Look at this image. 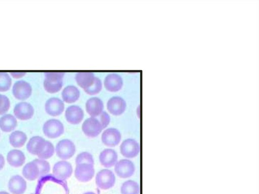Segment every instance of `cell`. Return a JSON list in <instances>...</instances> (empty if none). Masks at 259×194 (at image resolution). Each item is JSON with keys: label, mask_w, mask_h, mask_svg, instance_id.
<instances>
[{"label": "cell", "mask_w": 259, "mask_h": 194, "mask_svg": "<svg viewBox=\"0 0 259 194\" xmlns=\"http://www.w3.org/2000/svg\"><path fill=\"white\" fill-rule=\"evenodd\" d=\"M44 75L43 85L48 93L55 94L61 90L63 85L64 73L49 72L45 73Z\"/></svg>", "instance_id": "cell-1"}, {"label": "cell", "mask_w": 259, "mask_h": 194, "mask_svg": "<svg viewBox=\"0 0 259 194\" xmlns=\"http://www.w3.org/2000/svg\"><path fill=\"white\" fill-rule=\"evenodd\" d=\"M43 131L47 137L50 138H56L63 134L64 128L60 120L51 119L44 123Z\"/></svg>", "instance_id": "cell-2"}, {"label": "cell", "mask_w": 259, "mask_h": 194, "mask_svg": "<svg viewBox=\"0 0 259 194\" xmlns=\"http://www.w3.org/2000/svg\"><path fill=\"white\" fill-rule=\"evenodd\" d=\"M116 176L114 173L108 170H102L96 176V184L100 189L106 190L113 187L116 183Z\"/></svg>", "instance_id": "cell-3"}, {"label": "cell", "mask_w": 259, "mask_h": 194, "mask_svg": "<svg viewBox=\"0 0 259 194\" xmlns=\"http://www.w3.org/2000/svg\"><path fill=\"white\" fill-rule=\"evenodd\" d=\"M76 151L74 143L71 140L64 139L60 141L56 146L57 156L62 160L71 158Z\"/></svg>", "instance_id": "cell-4"}, {"label": "cell", "mask_w": 259, "mask_h": 194, "mask_svg": "<svg viewBox=\"0 0 259 194\" xmlns=\"http://www.w3.org/2000/svg\"><path fill=\"white\" fill-rule=\"evenodd\" d=\"M81 129L86 136L93 138L98 136L103 128L98 118L91 117L85 120Z\"/></svg>", "instance_id": "cell-5"}, {"label": "cell", "mask_w": 259, "mask_h": 194, "mask_svg": "<svg viewBox=\"0 0 259 194\" xmlns=\"http://www.w3.org/2000/svg\"><path fill=\"white\" fill-rule=\"evenodd\" d=\"M12 93L16 99L24 101L30 98L32 88L29 82L23 80H19L13 85Z\"/></svg>", "instance_id": "cell-6"}, {"label": "cell", "mask_w": 259, "mask_h": 194, "mask_svg": "<svg viewBox=\"0 0 259 194\" xmlns=\"http://www.w3.org/2000/svg\"><path fill=\"white\" fill-rule=\"evenodd\" d=\"M95 175L94 165L83 163L76 165L75 175L79 181L87 183L91 181Z\"/></svg>", "instance_id": "cell-7"}, {"label": "cell", "mask_w": 259, "mask_h": 194, "mask_svg": "<svg viewBox=\"0 0 259 194\" xmlns=\"http://www.w3.org/2000/svg\"><path fill=\"white\" fill-rule=\"evenodd\" d=\"M140 151L139 144L132 138L125 140L120 146V154L127 158H133L138 156Z\"/></svg>", "instance_id": "cell-8"}, {"label": "cell", "mask_w": 259, "mask_h": 194, "mask_svg": "<svg viewBox=\"0 0 259 194\" xmlns=\"http://www.w3.org/2000/svg\"><path fill=\"white\" fill-rule=\"evenodd\" d=\"M73 172L72 164L63 160L56 163L53 168L54 176L60 181H65L69 178L72 175Z\"/></svg>", "instance_id": "cell-9"}, {"label": "cell", "mask_w": 259, "mask_h": 194, "mask_svg": "<svg viewBox=\"0 0 259 194\" xmlns=\"http://www.w3.org/2000/svg\"><path fill=\"white\" fill-rule=\"evenodd\" d=\"M115 171L117 175L121 178L131 177L135 171L134 163L128 159H121L115 165Z\"/></svg>", "instance_id": "cell-10"}, {"label": "cell", "mask_w": 259, "mask_h": 194, "mask_svg": "<svg viewBox=\"0 0 259 194\" xmlns=\"http://www.w3.org/2000/svg\"><path fill=\"white\" fill-rule=\"evenodd\" d=\"M126 107V101L120 96H113L107 103V109L109 113L115 116L123 114Z\"/></svg>", "instance_id": "cell-11"}, {"label": "cell", "mask_w": 259, "mask_h": 194, "mask_svg": "<svg viewBox=\"0 0 259 194\" xmlns=\"http://www.w3.org/2000/svg\"><path fill=\"white\" fill-rule=\"evenodd\" d=\"M104 86L109 92H117L123 87L124 80L117 73L109 74L104 78Z\"/></svg>", "instance_id": "cell-12"}, {"label": "cell", "mask_w": 259, "mask_h": 194, "mask_svg": "<svg viewBox=\"0 0 259 194\" xmlns=\"http://www.w3.org/2000/svg\"><path fill=\"white\" fill-rule=\"evenodd\" d=\"M64 102L57 97H52L49 99L45 106L46 113L53 117L61 115L64 112Z\"/></svg>", "instance_id": "cell-13"}, {"label": "cell", "mask_w": 259, "mask_h": 194, "mask_svg": "<svg viewBox=\"0 0 259 194\" xmlns=\"http://www.w3.org/2000/svg\"><path fill=\"white\" fill-rule=\"evenodd\" d=\"M15 117L21 120H28L31 119L34 115L33 106L25 102L17 104L14 108Z\"/></svg>", "instance_id": "cell-14"}, {"label": "cell", "mask_w": 259, "mask_h": 194, "mask_svg": "<svg viewBox=\"0 0 259 194\" xmlns=\"http://www.w3.org/2000/svg\"><path fill=\"white\" fill-rule=\"evenodd\" d=\"M65 117L68 122L75 125L83 120L84 117V111L79 106L72 105L66 109Z\"/></svg>", "instance_id": "cell-15"}, {"label": "cell", "mask_w": 259, "mask_h": 194, "mask_svg": "<svg viewBox=\"0 0 259 194\" xmlns=\"http://www.w3.org/2000/svg\"><path fill=\"white\" fill-rule=\"evenodd\" d=\"M121 138V134L117 129L110 128L103 132L101 136V140L105 146L113 147L120 144Z\"/></svg>", "instance_id": "cell-16"}, {"label": "cell", "mask_w": 259, "mask_h": 194, "mask_svg": "<svg viewBox=\"0 0 259 194\" xmlns=\"http://www.w3.org/2000/svg\"><path fill=\"white\" fill-rule=\"evenodd\" d=\"M103 102L98 97H92L86 103V112L92 117L99 116L103 112Z\"/></svg>", "instance_id": "cell-17"}, {"label": "cell", "mask_w": 259, "mask_h": 194, "mask_svg": "<svg viewBox=\"0 0 259 194\" xmlns=\"http://www.w3.org/2000/svg\"><path fill=\"white\" fill-rule=\"evenodd\" d=\"M99 158L101 164L104 167L110 168L117 163L118 156L114 150L106 149L101 152Z\"/></svg>", "instance_id": "cell-18"}, {"label": "cell", "mask_w": 259, "mask_h": 194, "mask_svg": "<svg viewBox=\"0 0 259 194\" xmlns=\"http://www.w3.org/2000/svg\"><path fill=\"white\" fill-rule=\"evenodd\" d=\"M25 180L21 176H13L9 180L8 189L12 194H23L26 190Z\"/></svg>", "instance_id": "cell-19"}, {"label": "cell", "mask_w": 259, "mask_h": 194, "mask_svg": "<svg viewBox=\"0 0 259 194\" xmlns=\"http://www.w3.org/2000/svg\"><path fill=\"white\" fill-rule=\"evenodd\" d=\"M46 141L41 136H35L31 138L27 144V150L31 155L38 156L43 150Z\"/></svg>", "instance_id": "cell-20"}, {"label": "cell", "mask_w": 259, "mask_h": 194, "mask_svg": "<svg viewBox=\"0 0 259 194\" xmlns=\"http://www.w3.org/2000/svg\"><path fill=\"white\" fill-rule=\"evenodd\" d=\"M96 77L92 72H79L76 74L75 79L77 84L85 90L93 85Z\"/></svg>", "instance_id": "cell-21"}, {"label": "cell", "mask_w": 259, "mask_h": 194, "mask_svg": "<svg viewBox=\"0 0 259 194\" xmlns=\"http://www.w3.org/2000/svg\"><path fill=\"white\" fill-rule=\"evenodd\" d=\"M80 94V91L76 86L70 85L63 89L61 93V96L63 102L71 104L76 102L79 99Z\"/></svg>", "instance_id": "cell-22"}, {"label": "cell", "mask_w": 259, "mask_h": 194, "mask_svg": "<svg viewBox=\"0 0 259 194\" xmlns=\"http://www.w3.org/2000/svg\"><path fill=\"white\" fill-rule=\"evenodd\" d=\"M7 160L10 165L14 168H20L25 161V156L19 150H12L7 155Z\"/></svg>", "instance_id": "cell-23"}, {"label": "cell", "mask_w": 259, "mask_h": 194, "mask_svg": "<svg viewBox=\"0 0 259 194\" xmlns=\"http://www.w3.org/2000/svg\"><path fill=\"white\" fill-rule=\"evenodd\" d=\"M18 126V121L11 115H5L0 118V129L5 133L14 131Z\"/></svg>", "instance_id": "cell-24"}, {"label": "cell", "mask_w": 259, "mask_h": 194, "mask_svg": "<svg viewBox=\"0 0 259 194\" xmlns=\"http://www.w3.org/2000/svg\"><path fill=\"white\" fill-rule=\"evenodd\" d=\"M22 173L23 176L29 181H35L40 177L39 169L34 161L27 163L24 166Z\"/></svg>", "instance_id": "cell-25"}, {"label": "cell", "mask_w": 259, "mask_h": 194, "mask_svg": "<svg viewBox=\"0 0 259 194\" xmlns=\"http://www.w3.org/2000/svg\"><path fill=\"white\" fill-rule=\"evenodd\" d=\"M28 137L26 134L21 131H15L11 134L9 142L11 145L15 148H21L25 144Z\"/></svg>", "instance_id": "cell-26"}, {"label": "cell", "mask_w": 259, "mask_h": 194, "mask_svg": "<svg viewBox=\"0 0 259 194\" xmlns=\"http://www.w3.org/2000/svg\"><path fill=\"white\" fill-rule=\"evenodd\" d=\"M120 192L121 194H139L140 186L137 182L129 180L122 184Z\"/></svg>", "instance_id": "cell-27"}, {"label": "cell", "mask_w": 259, "mask_h": 194, "mask_svg": "<svg viewBox=\"0 0 259 194\" xmlns=\"http://www.w3.org/2000/svg\"><path fill=\"white\" fill-rule=\"evenodd\" d=\"M11 85V77L6 73H0V92L8 91Z\"/></svg>", "instance_id": "cell-28"}, {"label": "cell", "mask_w": 259, "mask_h": 194, "mask_svg": "<svg viewBox=\"0 0 259 194\" xmlns=\"http://www.w3.org/2000/svg\"><path fill=\"white\" fill-rule=\"evenodd\" d=\"M55 152V148L50 141H46L45 147L38 157L39 159H48L53 156Z\"/></svg>", "instance_id": "cell-29"}, {"label": "cell", "mask_w": 259, "mask_h": 194, "mask_svg": "<svg viewBox=\"0 0 259 194\" xmlns=\"http://www.w3.org/2000/svg\"><path fill=\"white\" fill-rule=\"evenodd\" d=\"M37 165L40 171V177L48 174L50 171V165L49 163L44 159H36L34 161Z\"/></svg>", "instance_id": "cell-30"}, {"label": "cell", "mask_w": 259, "mask_h": 194, "mask_svg": "<svg viewBox=\"0 0 259 194\" xmlns=\"http://www.w3.org/2000/svg\"><path fill=\"white\" fill-rule=\"evenodd\" d=\"M103 84L102 80L98 77H96L93 85L84 91L89 95H95L99 94L102 90Z\"/></svg>", "instance_id": "cell-31"}, {"label": "cell", "mask_w": 259, "mask_h": 194, "mask_svg": "<svg viewBox=\"0 0 259 194\" xmlns=\"http://www.w3.org/2000/svg\"><path fill=\"white\" fill-rule=\"evenodd\" d=\"M83 163L94 164V160L92 155L87 152H82L77 156L76 158V165Z\"/></svg>", "instance_id": "cell-32"}, {"label": "cell", "mask_w": 259, "mask_h": 194, "mask_svg": "<svg viewBox=\"0 0 259 194\" xmlns=\"http://www.w3.org/2000/svg\"><path fill=\"white\" fill-rule=\"evenodd\" d=\"M10 107V102L8 97L0 94V115L6 114Z\"/></svg>", "instance_id": "cell-33"}, {"label": "cell", "mask_w": 259, "mask_h": 194, "mask_svg": "<svg viewBox=\"0 0 259 194\" xmlns=\"http://www.w3.org/2000/svg\"><path fill=\"white\" fill-rule=\"evenodd\" d=\"M101 124V125L104 129L106 128L111 121V117L109 115L105 112H103L99 116L98 119Z\"/></svg>", "instance_id": "cell-34"}, {"label": "cell", "mask_w": 259, "mask_h": 194, "mask_svg": "<svg viewBox=\"0 0 259 194\" xmlns=\"http://www.w3.org/2000/svg\"><path fill=\"white\" fill-rule=\"evenodd\" d=\"M25 75H26V73H25L13 72L11 73V76L13 78H20L24 77Z\"/></svg>", "instance_id": "cell-35"}, {"label": "cell", "mask_w": 259, "mask_h": 194, "mask_svg": "<svg viewBox=\"0 0 259 194\" xmlns=\"http://www.w3.org/2000/svg\"><path fill=\"white\" fill-rule=\"evenodd\" d=\"M5 161L4 157L0 154V171H1L4 167Z\"/></svg>", "instance_id": "cell-36"}, {"label": "cell", "mask_w": 259, "mask_h": 194, "mask_svg": "<svg viewBox=\"0 0 259 194\" xmlns=\"http://www.w3.org/2000/svg\"><path fill=\"white\" fill-rule=\"evenodd\" d=\"M0 194H9L8 193L6 192L2 191V192H0Z\"/></svg>", "instance_id": "cell-37"}, {"label": "cell", "mask_w": 259, "mask_h": 194, "mask_svg": "<svg viewBox=\"0 0 259 194\" xmlns=\"http://www.w3.org/2000/svg\"><path fill=\"white\" fill-rule=\"evenodd\" d=\"M84 194H95V193H93V192H89L85 193Z\"/></svg>", "instance_id": "cell-38"}, {"label": "cell", "mask_w": 259, "mask_h": 194, "mask_svg": "<svg viewBox=\"0 0 259 194\" xmlns=\"http://www.w3.org/2000/svg\"></svg>", "instance_id": "cell-39"}]
</instances>
